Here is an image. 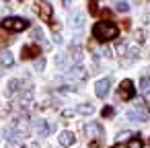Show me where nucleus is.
<instances>
[{
    "instance_id": "obj_1",
    "label": "nucleus",
    "mask_w": 150,
    "mask_h": 148,
    "mask_svg": "<svg viewBox=\"0 0 150 148\" xmlns=\"http://www.w3.org/2000/svg\"><path fill=\"white\" fill-rule=\"evenodd\" d=\"M117 35H119V29H117V25L111 23V21H99V23L93 27V37H95L97 41H101V43H107V41L115 39Z\"/></svg>"
},
{
    "instance_id": "obj_2",
    "label": "nucleus",
    "mask_w": 150,
    "mask_h": 148,
    "mask_svg": "<svg viewBox=\"0 0 150 148\" xmlns=\"http://www.w3.org/2000/svg\"><path fill=\"white\" fill-rule=\"evenodd\" d=\"M29 27V21L27 19H21V17H6L2 21V29L6 31H13V33H21Z\"/></svg>"
},
{
    "instance_id": "obj_3",
    "label": "nucleus",
    "mask_w": 150,
    "mask_h": 148,
    "mask_svg": "<svg viewBox=\"0 0 150 148\" xmlns=\"http://www.w3.org/2000/svg\"><path fill=\"white\" fill-rule=\"evenodd\" d=\"M127 117H129L132 121H148L150 113H148V109L142 105V101H138V107L132 109V111H127Z\"/></svg>"
},
{
    "instance_id": "obj_4",
    "label": "nucleus",
    "mask_w": 150,
    "mask_h": 148,
    "mask_svg": "<svg viewBox=\"0 0 150 148\" xmlns=\"http://www.w3.org/2000/svg\"><path fill=\"white\" fill-rule=\"evenodd\" d=\"M134 95H136L134 82H132L129 78L121 80V84H119V99H123V101H129V99H134Z\"/></svg>"
},
{
    "instance_id": "obj_5",
    "label": "nucleus",
    "mask_w": 150,
    "mask_h": 148,
    "mask_svg": "<svg viewBox=\"0 0 150 148\" xmlns=\"http://www.w3.org/2000/svg\"><path fill=\"white\" fill-rule=\"evenodd\" d=\"M35 8H37V13H39V17H41L43 21H52L54 8H52V4L47 2V0H37V2H35Z\"/></svg>"
},
{
    "instance_id": "obj_6",
    "label": "nucleus",
    "mask_w": 150,
    "mask_h": 148,
    "mask_svg": "<svg viewBox=\"0 0 150 148\" xmlns=\"http://www.w3.org/2000/svg\"><path fill=\"white\" fill-rule=\"evenodd\" d=\"M68 76L72 78V80H86V76H88V72L84 70V66H80V64H76V66H72L70 70H68Z\"/></svg>"
},
{
    "instance_id": "obj_7",
    "label": "nucleus",
    "mask_w": 150,
    "mask_h": 148,
    "mask_svg": "<svg viewBox=\"0 0 150 148\" xmlns=\"http://www.w3.org/2000/svg\"><path fill=\"white\" fill-rule=\"evenodd\" d=\"M109 89H111V80L109 78H101L97 84H95V93H97V97H107V93H109Z\"/></svg>"
},
{
    "instance_id": "obj_8",
    "label": "nucleus",
    "mask_w": 150,
    "mask_h": 148,
    "mask_svg": "<svg viewBox=\"0 0 150 148\" xmlns=\"http://www.w3.org/2000/svg\"><path fill=\"white\" fill-rule=\"evenodd\" d=\"M84 130H86V134H88L91 138H101V136H103V127H101V123H97V121L86 123Z\"/></svg>"
},
{
    "instance_id": "obj_9",
    "label": "nucleus",
    "mask_w": 150,
    "mask_h": 148,
    "mask_svg": "<svg viewBox=\"0 0 150 148\" xmlns=\"http://www.w3.org/2000/svg\"><path fill=\"white\" fill-rule=\"evenodd\" d=\"M58 140H60V146L68 148V146H72V144H74V140H76V138H74V134H72V132H68V130H66V132H62V134H60V138H58Z\"/></svg>"
},
{
    "instance_id": "obj_10",
    "label": "nucleus",
    "mask_w": 150,
    "mask_h": 148,
    "mask_svg": "<svg viewBox=\"0 0 150 148\" xmlns=\"http://www.w3.org/2000/svg\"><path fill=\"white\" fill-rule=\"evenodd\" d=\"M23 60H29V58H37L39 56V47L37 45H25L23 47Z\"/></svg>"
},
{
    "instance_id": "obj_11",
    "label": "nucleus",
    "mask_w": 150,
    "mask_h": 148,
    "mask_svg": "<svg viewBox=\"0 0 150 148\" xmlns=\"http://www.w3.org/2000/svg\"><path fill=\"white\" fill-rule=\"evenodd\" d=\"M35 132H37L39 136H47L52 130H50V125H47L45 119H35Z\"/></svg>"
},
{
    "instance_id": "obj_12",
    "label": "nucleus",
    "mask_w": 150,
    "mask_h": 148,
    "mask_svg": "<svg viewBox=\"0 0 150 148\" xmlns=\"http://www.w3.org/2000/svg\"><path fill=\"white\" fill-rule=\"evenodd\" d=\"M70 56H72V60H74L76 64H80V62H82V47H80L78 43H72V45H70Z\"/></svg>"
},
{
    "instance_id": "obj_13",
    "label": "nucleus",
    "mask_w": 150,
    "mask_h": 148,
    "mask_svg": "<svg viewBox=\"0 0 150 148\" xmlns=\"http://www.w3.org/2000/svg\"><path fill=\"white\" fill-rule=\"evenodd\" d=\"M0 64H2L4 68H8V66H13V64H15V58H13V54H11L8 50L0 52Z\"/></svg>"
},
{
    "instance_id": "obj_14",
    "label": "nucleus",
    "mask_w": 150,
    "mask_h": 148,
    "mask_svg": "<svg viewBox=\"0 0 150 148\" xmlns=\"http://www.w3.org/2000/svg\"><path fill=\"white\" fill-rule=\"evenodd\" d=\"M70 25H72L74 29H82V27H84V15H82V13H74L72 19H70Z\"/></svg>"
},
{
    "instance_id": "obj_15",
    "label": "nucleus",
    "mask_w": 150,
    "mask_h": 148,
    "mask_svg": "<svg viewBox=\"0 0 150 148\" xmlns=\"http://www.w3.org/2000/svg\"><path fill=\"white\" fill-rule=\"evenodd\" d=\"M76 111H78L80 115H93L95 107H93L91 103H82V105H78V107H76Z\"/></svg>"
},
{
    "instance_id": "obj_16",
    "label": "nucleus",
    "mask_w": 150,
    "mask_h": 148,
    "mask_svg": "<svg viewBox=\"0 0 150 148\" xmlns=\"http://www.w3.org/2000/svg\"><path fill=\"white\" fill-rule=\"evenodd\" d=\"M21 86V80H17V78H13L11 82H8V86H6V95L8 97H13L15 93H17V89Z\"/></svg>"
},
{
    "instance_id": "obj_17",
    "label": "nucleus",
    "mask_w": 150,
    "mask_h": 148,
    "mask_svg": "<svg viewBox=\"0 0 150 148\" xmlns=\"http://www.w3.org/2000/svg\"><path fill=\"white\" fill-rule=\"evenodd\" d=\"M140 91H142V95H150V78H142L140 80Z\"/></svg>"
},
{
    "instance_id": "obj_18",
    "label": "nucleus",
    "mask_w": 150,
    "mask_h": 148,
    "mask_svg": "<svg viewBox=\"0 0 150 148\" xmlns=\"http://www.w3.org/2000/svg\"><path fill=\"white\" fill-rule=\"evenodd\" d=\"M142 146H144L142 138H138V136H132V140L127 142V146H125V148H142Z\"/></svg>"
},
{
    "instance_id": "obj_19",
    "label": "nucleus",
    "mask_w": 150,
    "mask_h": 148,
    "mask_svg": "<svg viewBox=\"0 0 150 148\" xmlns=\"http://www.w3.org/2000/svg\"><path fill=\"white\" fill-rule=\"evenodd\" d=\"M113 113H115V109H113V107H109V105H107V107H103V111H101V115H103V117H113Z\"/></svg>"
},
{
    "instance_id": "obj_20",
    "label": "nucleus",
    "mask_w": 150,
    "mask_h": 148,
    "mask_svg": "<svg viewBox=\"0 0 150 148\" xmlns=\"http://www.w3.org/2000/svg\"><path fill=\"white\" fill-rule=\"evenodd\" d=\"M117 11H119V13H127V11H129V4L123 2V0H119V2H117Z\"/></svg>"
},
{
    "instance_id": "obj_21",
    "label": "nucleus",
    "mask_w": 150,
    "mask_h": 148,
    "mask_svg": "<svg viewBox=\"0 0 150 148\" xmlns=\"http://www.w3.org/2000/svg\"><path fill=\"white\" fill-rule=\"evenodd\" d=\"M125 54L129 56V60H138V56H140V52H138V47H132V50H127Z\"/></svg>"
},
{
    "instance_id": "obj_22",
    "label": "nucleus",
    "mask_w": 150,
    "mask_h": 148,
    "mask_svg": "<svg viewBox=\"0 0 150 148\" xmlns=\"http://www.w3.org/2000/svg\"><path fill=\"white\" fill-rule=\"evenodd\" d=\"M31 35H33V39L43 41V31H41V29H33V31H31Z\"/></svg>"
},
{
    "instance_id": "obj_23",
    "label": "nucleus",
    "mask_w": 150,
    "mask_h": 148,
    "mask_svg": "<svg viewBox=\"0 0 150 148\" xmlns=\"http://www.w3.org/2000/svg\"><path fill=\"white\" fill-rule=\"evenodd\" d=\"M43 68H45V60H43V58H37V62H35V70L41 72Z\"/></svg>"
},
{
    "instance_id": "obj_24",
    "label": "nucleus",
    "mask_w": 150,
    "mask_h": 148,
    "mask_svg": "<svg viewBox=\"0 0 150 148\" xmlns=\"http://www.w3.org/2000/svg\"><path fill=\"white\" fill-rule=\"evenodd\" d=\"M117 52L123 56V54L127 52V43H125V41H119V43H117Z\"/></svg>"
},
{
    "instance_id": "obj_25",
    "label": "nucleus",
    "mask_w": 150,
    "mask_h": 148,
    "mask_svg": "<svg viewBox=\"0 0 150 148\" xmlns=\"http://www.w3.org/2000/svg\"><path fill=\"white\" fill-rule=\"evenodd\" d=\"M56 66H58V68H66V58H64V56H58V58H56Z\"/></svg>"
},
{
    "instance_id": "obj_26",
    "label": "nucleus",
    "mask_w": 150,
    "mask_h": 148,
    "mask_svg": "<svg viewBox=\"0 0 150 148\" xmlns=\"http://www.w3.org/2000/svg\"><path fill=\"white\" fill-rule=\"evenodd\" d=\"M132 136V132H121L119 136H117V142H121V140H125V138H129Z\"/></svg>"
},
{
    "instance_id": "obj_27",
    "label": "nucleus",
    "mask_w": 150,
    "mask_h": 148,
    "mask_svg": "<svg viewBox=\"0 0 150 148\" xmlns=\"http://www.w3.org/2000/svg\"><path fill=\"white\" fill-rule=\"evenodd\" d=\"M136 39H138L140 43L144 41V31H142V29H138V31H136Z\"/></svg>"
},
{
    "instance_id": "obj_28",
    "label": "nucleus",
    "mask_w": 150,
    "mask_h": 148,
    "mask_svg": "<svg viewBox=\"0 0 150 148\" xmlns=\"http://www.w3.org/2000/svg\"><path fill=\"white\" fill-rule=\"evenodd\" d=\"M101 52H103V56H105V58H111V50H109V47H103Z\"/></svg>"
},
{
    "instance_id": "obj_29",
    "label": "nucleus",
    "mask_w": 150,
    "mask_h": 148,
    "mask_svg": "<svg viewBox=\"0 0 150 148\" xmlns=\"http://www.w3.org/2000/svg\"><path fill=\"white\" fill-rule=\"evenodd\" d=\"M62 2H64V6H70V4H72V0H62Z\"/></svg>"
},
{
    "instance_id": "obj_30",
    "label": "nucleus",
    "mask_w": 150,
    "mask_h": 148,
    "mask_svg": "<svg viewBox=\"0 0 150 148\" xmlns=\"http://www.w3.org/2000/svg\"><path fill=\"white\" fill-rule=\"evenodd\" d=\"M2 74H4V66H2V64H0V76H2Z\"/></svg>"
},
{
    "instance_id": "obj_31",
    "label": "nucleus",
    "mask_w": 150,
    "mask_h": 148,
    "mask_svg": "<svg viewBox=\"0 0 150 148\" xmlns=\"http://www.w3.org/2000/svg\"><path fill=\"white\" fill-rule=\"evenodd\" d=\"M113 148H125V146H121V144H117V146H113Z\"/></svg>"
},
{
    "instance_id": "obj_32",
    "label": "nucleus",
    "mask_w": 150,
    "mask_h": 148,
    "mask_svg": "<svg viewBox=\"0 0 150 148\" xmlns=\"http://www.w3.org/2000/svg\"><path fill=\"white\" fill-rule=\"evenodd\" d=\"M31 148H39V144H33V146H31Z\"/></svg>"
},
{
    "instance_id": "obj_33",
    "label": "nucleus",
    "mask_w": 150,
    "mask_h": 148,
    "mask_svg": "<svg viewBox=\"0 0 150 148\" xmlns=\"http://www.w3.org/2000/svg\"><path fill=\"white\" fill-rule=\"evenodd\" d=\"M148 13H150V4H148Z\"/></svg>"
},
{
    "instance_id": "obj_34",
    "label": "nucleus",
    "mask_w": 150,
    "mask_h": 148,
    "mask_svg": "<svg viewBox=\"0 0 150 148\" xmlns=\"http://www.w3.org/2000/svg\"><path fill=\"white\" fill-rule=\"evenodd\" d=\"M4 2H11V0H4Z\"/></svg>"
},
{
    "instance_id": "obj_35",
    "label": "nucleus",
    "mask_w": 150,
    "mask_h": 148,
    "mask_svg": "<svg viewBox=\"0 0 150 148\" xmlns=\"http://www.w3.org/2000/svg\"><path fill=\"white\" fill-rule=\"evenodd\" d=\"M19 148H25V146H19Z\"/></svg>"
}]
</instances>
